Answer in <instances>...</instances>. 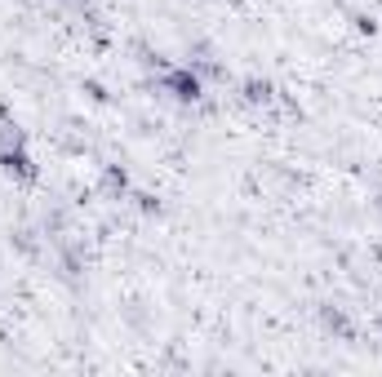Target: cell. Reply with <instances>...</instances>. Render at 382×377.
<instances>
[{
  "label": "cell",
  "mask_w": 382,
  "mask_h": 377,
  "mask_svg": "<svg viewBox=\"0 0 382 377\" xmlns=\"http://www.w3.org/2000/svg\"><path fill=\"white\" fill-rule=\"evenodd\" d=\"M160 84L174 93V98H182V102H195V98H200V75H195L191 67H174V71H165Z\"/></svg>",
  "instance_id": "6da1fadb"
},
{
  "label": "cell",
  "mask_w": 382,
  "mask_h": 377,
  "mask_svg": "<svg viewBox=\"0 0 382 377\" xmlns=\"http://www.w3.org/2000/svg\"><path fill=\"white\" fill-rule=\"evenodd\" d=\"M0 169H5L9 178H23V182H32V178H36V165L27 160L23 143H18V147H0Z\"/></svg>",
  "instance_id": "7a4b0ae2"
}]
</instances>
